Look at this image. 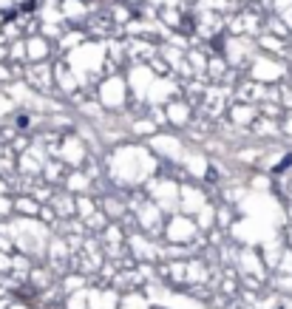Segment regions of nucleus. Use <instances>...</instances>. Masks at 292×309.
Wrapping results in <instances>:
<instances>
[{"label":"nucleus","mask_w":292,"mask_h":309,"mask_svg":"<svg viewBox=\"0 0 292 309\" xmlns=\"http://www.w3.org/2000/svg\"><path fill=\"white\" fill-rule=\"evenodd\" d=\"M289 164H292V156H286V159H284V162H281V164H278V168H275V170H286V168H289Z\"/></svg>","instance_id":"obj_1"},{"label":"nucleus","mask_w":292,"mask_h":309,"mask_svg":"<svg viewBox=\"0 0 292 309\" xmlns=\"http://www.w3.org/2000/svg\"><path fill=\"white\" fill-rule=\"evenodd\" d=\"M153 309H159V306H153Z\"/></svg>","instance_id":"obj_2"}]
</instances>
